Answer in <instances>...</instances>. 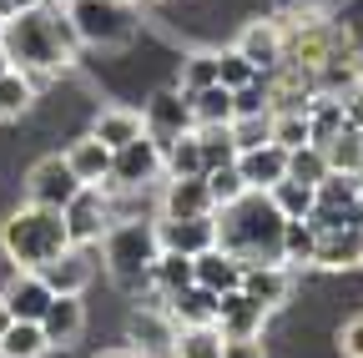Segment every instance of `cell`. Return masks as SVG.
I'll return each mask as SVG.
<instances>
[{
    "instance_id": "cell-1",
    "label": "cell",
    "mask_w": 363,
    "mask_h": 358,
    "mask_svg": "<svg viewBox=\"0 0 363 358\" xmlns=\"http://www.w3.org/2000/svg\"><path fill=\"white\" fill-rule=\"evenodd\" d=\"M0 46L11 51V61H16L21 71H30V76L45 81V76H61V71L76 66V46H81V40H76L66 11H56V6H35V11H26V16L6 21Z\"/></svg>"
},
{
    "instance_id": "cell-2",
    "label": "cell",
    "mask_w": 363,
    "mask_h": 358,
    "mask_svg": "<svg viewBox=\"0 0 363 358\" xmlns=\"http://www.w3.org/2000/svg\"><path fill=\"white\" fill-rule=\"evenodd\" d=\"M283 228H288V217L278 212V202L267 192H242L233 207H217V247H227L247 267L283 262Z\"/></svg>"
},
{
    "instance_id": "cell-3",
    "label": "cell",
    "mask_w": 363,
    "mask_h": 358,
    "mask_svg": "<svg viewBox=\"0 0 363 358\" xmlns=\"http://www.w3.org/2000/svg\"><path fill=\"white\" fill-rule=\"evenodd\" d=\"M66 247H71V228H66V212H56V207L26 202L0 222V252L16 267H26V273H40V267L56 262Z\"/></svg>"
},
{
    "instance_id": "cell-4",
    "label": "cell",
    "mask_w": 363,
    "mask_h": 358,
    "mask_svg": "<svg viewBox=\"0 0 363 358\" xmlns=\"http://www.w3.org/2000/svg\"><path fill=\"white\" fill-rule=\"evenodd\" d=\"M101 257H106V273L116 278V288L126 293H142L152 288V262L162 257V242H157V222H111L106 237H101Z\"/></svg>"
},
{
    "instance_id": "cell-5",
    "label": "cell",
    "mask_w": 363,
    "mask_h": 358,
    "mask_svg": "<svg viewBox=\"0 0 363 358\" xmlns=\"http://www.w3.org/2000/svg\"><path fill=\"white\" fill-rule=\"evenodd\" d=\"M66 21L91 51H121L136 35V16L126 0H66Z\"/></svg>"
},
{
    "instance_id": "cell-6",
    "label": "cell",
    "mask_w": 363,
    "mask_h": 358,
    "mask_svg": "<svg viewBox=\"0 0 363 358\" xmlns=\"http://www.w3.org/2000/svg\"><path fill=\"white\" fill-rule=\"evenodd\" d=\"M167 177V147L162 142H152L147 131L136 142H126V147H116L111 152V177H106V192H142V187H152V182H162Z\"/></svg>"
},
{
    "instance_id": "cell-7",
    "label": "cell",
    "mask_w": 363,
    "mask_h": 358,
    "mask_svg": "<svg viewBox=\"0 0 363 358\" xmlns=\"http://www.w3.org/2000/svg\"><path fill=\"white\" fill-rule=\"evenodd\" d=\"M313 228L318 233H333V228H363V182L358 177H328L318 187V202H313Z\"/></svg>"
},
{
    "instance_id": "cell-8",
    "label": "cell",
    "mask_w": 363,
    "mask_h": 358,
    "mask_svg": "<svg viewBox=\"0 0 363 358\" xmlns=\"http://www.w3.org/2000/svg\"><path fill=\"white\" fill-rule=\"evenodd\" d=\"M76 192H81V177L71 172L66 152H56V157H40V162L26 172V202H40V207H56V212H66Z\"/></svg>"
},
{
    "instance_id": "cell-9",
    "label": "cell",
    "mask_w": 363,
    "mask_h": 358,
    "mask_svg": "<svg viewBox=\"0 0 363 358\" xmlns=\"http://www.w3.org/2000/svg\"><path fill=\"white\" fill-rule=\"evenodd\" d=\"M142 126H147V137L172 147L182 142L187 131H197V116H192V101L182 96V86H167V91H157L147 106H142Z\"/></svg>"
},
{
    "instance_id": "cell-10",
    "label": "cell",
    "mask_w": 363,
    "mask_h": 358,
    "mask_svg": "<svg viewBox=\"0 0 363 358\" xmlns=\"http://www.w3.org/2000/svg\"><path fill=\"white\" fill-rule=\"evenodd\" d=\"M116 222V207H111V192L106 187H81L66 207V228H71V242L76 247H96L106 237V228Z\"/></svg>"
},
{
    "instance_id": "cell-11",
    "label": "cell",
    "mask_w": 363,
    "mask_h": 358,
    "mask_svg": "<svg viewBox=\"0 0 363 358\" xmlns=\"http://www.w3.org/2000/svg\"><path fill=\"white\" fill-rule=\"evenodd\" d=\"M177 318L167 313V303H142V308H131V318H126V338H131V348L142 353V358H172V348H177Z\"/></svg>"
},
{
    "instance_id": "cell-12",
    "label": "cell",
    "mask_w": 363,
    "mask_h": 358,
    "mask_svg": "<svg viewBox=\"0 0 363 358\" xmlns=\"http://www.w3.org/2000/svg\"><path fill=\"white\" fill-rule=\"evenodd\" d=\"M157 242H162V252L202 257L207 247H217V212H207V217H157Z\"/></svg>"
},
{
    "instance_id": "cell-13",
    "label": "cell",
    "mask_w": 363,
    "mask_h": 358,
    "mask_svg": "<svg viewBox=\"0 0 363 358\" xmlns=\"http://www.w3.org/2000/svg\"><path fill=\"white\" fill-rule=\"evenodd\" d=\"M51 283H45L40 273H26V267H16V278L6 283V293H0V303L11 308V318L21 323H40L45 318V308H51Z\"/></svg>"
},
{
    "instance_id": "cell-14",
    "label": "cell",
    "mask_w": 363,
    "mask_h": 358,
    "mask_svg": "<svg viewBox=\"0 0 363 358\" xmlns=\"http://www.w3.org/2000/svg\"><path fill=\"white\" fill-rule=\"evenodd\" d=\"M238 51L267 76L272 66H283V56H288V35H283V21L272 16V21H252V26H242V35H238Z\"/></svg>"
},
{
    "instance_id": "cell-15",
    "label": "cell",
    "mask_w": 363,
    "mask_h": 358,
    "mask_svg": "<svg viewBox=\"0 0 363 358\" xmlns=\"http://www.w3.org/2000/svg\"><path fill=\"white\" fill-rule=\"evenodd\" d=\"M262 323H267V308H262V303H252L242 288L222 293V303H217V328H222V338H262Z\"/></svg>"
},
{
    "instance_id": "cell-16",
    "label": "cell",
    "mask_w": 363,
    "mask_h": 358,
    "mask_svg": "<svg viewBox=\"0 0 363 358\" xmlns=\"http://www.w3.org/2000/svg\"><path fill=\"white\" fill-rule=\"evenodd\" d=\"M238 172H242L247 192H272L288 177V152L278 142H262L252 152H238Z\"/></svg>"
},
{
    "instance_id": "cell-17",
    "label": "cell",
    "mask_w": 363,
    "mask_h": 358,
    "mask_svg": "<svg viewBox=\"0 0 363 358\" xmlns=\"http://www.w3.org/2000/svg\"><path fill=\"white\" fill-rule=\"evenodd\" d=\"M217 212L207 177H167L162 182V217H207Z\"/></svg>"
},
{
    "instance_id": "cell-18",
    "label": "cell",
    "mask_w": 363,
    "mask_h": 358,
    "mask_svg": "<svg viewBox=\"0 0 363 358\" xmlns=\"http://www.w3.org/2000/svg\"><path fill=\"white\" fill-rule=\"evenodd\" d=\"M40 278L51 283V293H76V298H81L86 283L96 278V257H91V247H76V242H71L56 262L40 267Z\"/></svg>"
},
{
    "instance_id": "cell-19",
    "label": "cell",
    "mask_w": 363,
    "mask_h": 358,
    "mask_svg": "<svg viewBox=\"0 0 363 358\" xmlns=\"http://www.w3.org/2000/svg\"><path fill=\"white\" fill-rule=\"evenodd\" d=\"M40 328H45V343H51V348L76 343L86 333V303L76 293H56L51 308H45V318H40Z\"/></svg>"
},
{
    "instance_id": "cell-20",
    "label": "cell",
    "mask_w": 363,
    "mask_h": 358,
    "mask_svg": "<svg viewBox=\"0 0 363 358\" xmlns=\"http://www.w3.org/2000/svg\"><path fill=\"white\" fill-rule=\"evenodd\" d=\"M242 273H247V262H238L227 247H207L202 257H192V278L202 288H212L217 298L233 293V288H242Z\"/></svg>"
},
{
    "instance_id": "cell-21",
    "label": "cell",
    "mask_w": 363,
    "mask_h": 358,
    "mask_svg": "<svg viewBox=\"0 0 363 358\" xmlns=\"http://www.w3.org/2000/svg\"><path fill=\"white\" fill-rule=\"evenodd\" d=\"M242 293L272 313L278 303H288V293H293V267H283V262H257V267H247V273H242Z\"/></svg>"
},
{
    "instance_id": "cell-22",
    "label": "cell",
    "mask_w": 363,
    "mask_h": 358,
    "mask_svg": "<svg viewBox=\"0 0 363 358\" xmlns=\"http://www.w3.org/2000/svg\"><path fill=\"white\" fill-rule=\"evenodd\" d=\"M167 303V313L177 318V328H202V323H217V293L212 288H202V283H187L182 293H172V298H162Z\"/></svg>"
},
{
    "instance_id": "cell-23",
    "label": "cell",
    "mask_w": 363,
    "mask_h": 358,
    "mask_svg": "<svg viewBox=\"0 0 363 358\" xmlns=\"http://www.w3.org/2000/svg\"><path fill=\"white\" fill-rule=\"evenodd\" d=\"M313 267H363V228H333L318 233V257Z\"/></svg>"
},
{
    "instance_id": "cell-24",
    "label": "cell",
    "mask_w": 363,
    "mask_h": 358,
    "mask_svg": "<svg viewBox=\"0 0 363 358\" xmlns=\"http://www.w3.org/2000/svg\"><path fill=\"white\" fill-rule=\"evenodd\" d=\"M66 162H71V172L81 177V187H101L106 177H111V147L96 142V137L71 142V147H66Z\"/></svg>"
},
{
    "instance_id": "cell-25",
    "label": "cell",
    "mask_w": 363,
    "mask_h": 358,
    "mask_svg": "<svg viewBox=\"0 0 363 358\" xmlns=\"http://www.w3.org/2000/svg\"><path fill=\"white\" fill-rule=\"evenodd\" d=\"M142 131H147V126H142V111H131V106H101L96 121H91V137L106 142L111 152L126 147V142H136Z\"/></svg>"
},
{
    "instance_id": "cell-26",
    "label": "cell",
    "mask_w": 363,
    "mask_h": 358,
    "mask_svg": "<svg viewBox=\"0 0 363 358\" xmlns=\"http://www.w3.org/2000/svg\"><path fill=\"white\" fill-rule=\"evenodd\" d=\"M35 91H40V76H30V71H21V66H11L6 76H0V116H6V121L26 116V111L35 106Z\"/></svg>"
},
{
    "instance_id": "cell-27",
    "label": "cell",
    "mask_w": 363,
    "mask_h": 358,
    "mask_svg": "<svg viewBox=\"0 0 363 358\" xmlns=\"http://www.w3.org/2000/svg\"><path fill=\"white\" fill-rule=\"evenodd\" d=\"M343 126H348V106H343V96H313V101H308V131H313V147H328Z\"/></svg>"
},
{
    "instance_id": "cell-28",
    "label": "cell",
    "mask_w": 363,
    "mask_h": 358,
    "mask_svg": "<svg viewBox=\"0 0 363 358\" xmlns=\"http://www.w3.org/2000/svg\"><path fill=\"white\" fill-rule=\"evenodd\" d=\"M323 157H328V167H333L338 177H358V182H363V126L348 121L338 137L323 147Z\"/></svg>"
},
{
    "instance_id": "cell-29",
    "label": "cell",
    "mask_w": 363,
    "mask_h": 358,
    "mask_svg": "<svg viewBox=\"0 0 363 358\" xmlns=\"http://www.w3.org/2000/svg\"><path fill=\"white\" fill-rule=\"evenodd\" d=\"M187 283H197V278H192V257L162 252V257L152 262V293H157V298H172V293H182Z\"/></svg>"
},
{
    "instance_id": "cell-30",
    "label": "cell",
    "mask_w": 363,
    "mask_h": 358,
    "mask_svg": "<svg viewBox=\"0 0 363 358\" xmlns=\"http://www.w3.org/2000/svg\"><path fill=\"white\" fill-rule=\"evenodd\" d=\"M40 353H51V343H45V328L40 323H11L6 338H0V358H40Z\"/></svg>"
},
{
    "instance_id": "cell-31",
    "label": "cell",
    "mask_w": 363,
    "mask_h": 358,
    "mask_svg": "<svg viewBox=\"0 0 363 358\" xmlns=\"http://www.w3.org/2000/svg\"><path fill=\"white\" fill-rule=\"evenodd\" d=\"M267 197L278 202V212H283L288 222H308V217H313V202H318V187H308V182H293V177H283V182L272 187Z\"/></svg>"
},
{
    "instance_id": "cell-32",
    "label": "cell",
    "mask_w": 363,
    "mask_h": 358,
    "mask_svg": "<svg viewBox=\"0 0 363 358\" xmlns=\"http://www.w3.org/2000/svg\"><path fill=\"white\" fill-rule=\"evenodd\" d=\"M192 101V116H197V126H233V91L227 86H207V91H197V96H187Z\"/></svg>"
},
{
    "instance_id": "cell-33",
    "label": "cell",
    "mask_w": 363,
    "mask_h": 358,
    "mask_svg": "<svg viewBox=\"0 0 363 358\" xmlns=\"http://www.w3.org/2000/svg\"><path fill=\"white\" fill-rule=\"evenodd\" d=\"M288 177L293 182H308V187H323L328 177H333V167H328V157H323V147H298V152H288Z\"/></svg>"
},
{
    "instance_id": "cell-34",
    "label": "cell",
    "mask_w": 363,
    "mask_h": 358,
    "mask_svg": "<svg viewBox=\"0 0 363 358\" xmlns=\"http://www.w3.org/2000/svg\"><path fill=\"white\" fill-rule=\"evenodd\" d=\"M172 358H222V328L202 323V328H182Z\"/></svg>"
},
{
    "instance_id": "cell-35",
    "label": "cell",
    "mask_w": 363,
    "mask_h": 358,
    "mask_svg": "<svg viewBox=\"0 0 363 358\" xmlns=\"http://www.w3.org/2000/svg\"><path fill=\"white\" fill-rule=\"evenodd\" d=\"M318 257V228L313 222H288L283 228V262L288 267H313Z\"/></svg>"
},
{
    "instance_id": "cell-36",
    "label": "cell",
    "mask_w": 363,
    "mask_h": 358,
    "mask_svg": "<svg viewBox=\"0 0 363 358\" xmlns=\"http://www.w3.org/2000/svg\"><path fill=\"white\" fill-rule=\"evenodd\" d=\"M197 142H202V162H207V172H217V167H233V162H238L233 126H197Z\"/></svg>"
},
{
    "instance_id": "cell-37",
    "label": "cell",
    "mask_w": 363,
    "mask_h": 358,
    "mask_svg": "<svg viewBox=\"0 0 363 358\" xmlns=\"http://www.w3.org/2000/svg\"><path fill=\"white\" fill-rule=\"evenodd\" d=\"M167 177H207V162H202V142L197 131H187L182 142L167 147Z\"/></svg>"
},
{
    "instance_id": "cell-38",
    "label": "cell",
    "mask_w": 363,
    "mask_h": 358,
    "mask_svg": "<svg viewBox=\"0 0 363 358\" xmlns=\"http://www.w3.org/2000/svg\"><path fill=\"white\" fill-rule=\"evenodd\" d=\"M272 142H278L283 152H298L313 142L308 131V111H272Z\"/></svg>"
},
{
    "instance_id": "cell-39",
    "label": "cell",
    "mask_w": 363,
    "mask_h": 358,
    "mask_svg": "<svg viewBox=\"0 0 363 358\" xmlns=\"http://www.w3.org/2000/svg\"><path fill=\"white\" fill-rule=\"evenodd\" d=\"M257 76H262V71H257V66H252V61H247V56H242L238 46L217 56V81L227 86V91H242V86H252Z\"/></svg>"
},
{
    "instance_id": "cell-40",
    "label": "cell",
    "mask_w": 363,
    "mask_h": 358,
    "mask_svg": "<svg viewBox=\"0 0 363 358\" xmlns=\"http://www.w3.org/2000/svg\"><path fill=\"white\" fill-rule=\"evenodd\" d=\"M177 86H182V96H197V91H207V86H222L217 81V56H187Z\"/></svg>"
},
{
    "instance_id": "cell-41",
    "label": "cell",
    "mask_w": 363,
    "mask_h": 358,
    "mask_svg": "<svg viewBox=\"0 0 363 358\" xmlns=\"http://www.w3.org/2000/svg\"><path fill=\"white\" fill-rule=\"evenodd\" d=\"M207 192H212V202H217V207H233V202L247 192V182H242L238 162H233V167H217V172H207Z\"/></svg>"
},
{
    "instance_id": "cell-42",
    "label": "cell",
    "mask_w": 363,
    "mask_h": 358,
    "mask_svg": "<svg viewBox=\"0 0 363 358\" xmlns=\"http://www.w3.org/2000/svg\"><path fill=\"white\" fill-rule=\"evenodd\" d=\"M233 142H238V152H252V147L272 142V111H262V116H233Z\"/></svg>"
},
{
    "instance_id": "cell-43",
    "label": "cell",
    "mask_w": 363,
    "mask_h": 358,
    "mask_svg": "<svg viewBox=\"0 0 363 358\" xmlns=\"http://www.w3.org/2000/svg\"><path fill=\"white\" fill-rule=\"evenodd\" d=\"M338 353H343V358H363V313L338 328Z\"/></svg>"
},
{
    "instance_id": "cell-44",
    "label": "cell",
    "mask_w": 363,
    "mask_h": 358,
    "mask_svg": "<svg viewBox=\"0 0 363 358\" xmlns=\"http://www.w3.org/2000/svg\"><path fill=\"white\" fill-rule=\"evenodd\" d=\"M222 358H267L257 338H222Z\"/></svg>"
},
{
    "instance_id": "cell-45",
    "label": "cell",
    "mask_w": 363,
    "mask_h": 358,
    "mask_svg": "<svg viewBox=\"0 0 363 358\" xmlns=\"http://www.w3.org/2000/svg\"><path fill=\"white\" fill-rule=\"evenodd\" d=\"M35 6H51V0H0V16L16 21V16H26V11H35Z\"/></svg>"
},
{
    "instance_id": "cell-46",
    "label": "cell",
    "mask_w": 363,
    "mask_h": 358,
    "mask_svg": "<svg viewBox=\"0 0 363 358\" xmlns=\"http://www.w3.org/2000/svg\"><path fill=\"white\" fill-rule=\"evenodd\" d=\"M343 106H348V121H353V126H363V81L343 96Z\"/></svg>"
},
{
    "instance_id": "cell-47",
    "label": "cell",
    "mask_w": 363,
    "mask_h": 358,
    "mask_svg": "<svg viewBox=\"0 0 363 358\" xmlns=\"http://www.w3.org/2000/svg\"><path fill=\"white\" fill-rule=\"evenodd\" d=\"M278 16L293 21V16H313V0H278Z\"/></svg>"
},
{
    "instance_id": "cell-48",
    "label": "cell",
    "mask_w": 363,
    "mask_h": 358,
    "mask_svg": "<svg viewBox=\"0 0 363 358\" xmlns=\"http://www.w3.org/2000/svg\"><path fill=\"white\" fill-rule=\"evenodd\" d=\"M96 358H142L136 348H106V353H96Z\"/></svg>"
},
{
    "instance_id": "cell-49",
    "label": "cell",
    "mask_w": 363,
    "mask_h": 358,
    "mask_svg": "<svg viewBox=\"0 0 363 358\" xmlns=\"http://www.w3.org/2000/svg\"><path fill=\"white\" fill-rule=\"evenodd\" d=\"M11 323H16V318H11V308L0 303V338H6V328H11Z\"/></svg>"
},
{
    "instance_id": "cell-50",
    "label": "cell",
    "mask_w": 363,
    "mask_h": 358,
    "mask_svg": "<svg viewBox=\"0 0 363 358\" xmlns=\"http://www.w3.org/2000/svg\"><path fill=\"white\" fill-rule=\"evenodd\" d=\"M11 66H16V61H11V51H6V46H0V76H6Z\"/></svg>"
},
{
    "instance_id": "cell-51",
    "label": "cell",
    "mask_w": 363,
    "mask_h": 358,
    "mask_svg": "<svg viewBox=\"0 0 363 358\" xmlns=\"http://www.w3.org/2000/svg\"><path fill=\"white\" fill-rule=\"evenodd\" d=\"M0 35H6V16H0Z\"/></svg>"
}]
</instances>
